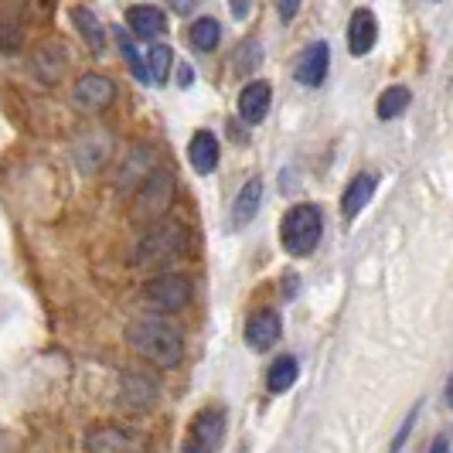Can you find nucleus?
Wrapping results in <instances>:
<instances>
[{"mask_svg":"<svg viewBox=\"0 0 453 453\" xmlns=\"http://www.w3.org/2000/svg\"><path fill=\"white\" fill-rule=\"evenodd\" d=\"M167 4H171V11H174V14H191L202 0H167Z\"/></svg>","mask_w":453,"mask_h":453,"instance_id":"nucleus-26","label":"nucleus"},{"mask_svg":"<svg viewBox=\"0 0 453 453\" xmlns=\"http://www.w3.org/2000/svg\"><path fill=\"white\" fill-rule=\"evenodd\" d=\"M259 204H263V181L252 178V181L242 184V191L235 195V204H232V226H250L252 219H256V211H259Z\"/></svg>","mask_w":453,"mask_h":453,"instance_id":"nucleus-16","label":"nucleus"},{"mask_svg":"<svg viewBox=\"0 0 453 453\" xmlns=\"http://www.w3.org/2000/svg\"><path fill=\"white\" fill-rule=\"evenodd\" d=\"M372 195H375V178H372V174H355V178H351V184L344 188V198H341V215H344V219H355L365 204L372 202Z\"/></svg>","mask_w":453,"mask_h":453,"instance_id":"nucleus-15","label":"nucleus"},{"mask_svg":"<svg viewBox=\"0 0 453 453\" xmlns=\"http://www.w3.org/2000/svg\"><path fill=\"white\" fill-rule=\"evenodd\" d=\"M409 103H412V92H409L406 86H388V89L379 96L375 113H379V119H395L399 113H406Z\"/></svg>","mask_w":453,"mask_h":453,"instance_id":"nucleus-20","label":"nucleus"},{"mask_svg":"<svg viewBox=\"0 0 453 453\" xmlns=\"http://www.w3.org/2000/svg\"><path fill=\"white\" fill-rule=\"evenodd\" d=\"M184 252H188L184 226L171 222V219H160V222H150V228L140 235L134 259L136 266H167V263H178Z\"/></svg>","mask_w":453,"mask_h":453,"instance_id":"nucleus-2","label":"nucleus"},{"mask_svg":"<svg viewBox=\"0 0 453 453\" xmlns=\"http://www.w3.org/2000/svg\"><path fill=\"white\" fill-rule=\"evenodd\" d=\"M443 395H447V406L453 409V375L447 379V392H443Z\"/></svg>","mask_w":453,"mask_h":453,"instance_id":"nucleus-30","label":"nucleus"},{"mask_svg":"<svg viewBox=\"0 0 453 453\" xmlns=\"http://www.w3.org/2000/svg\"><path fill=\"white\" fill-rule=\"evenodd\" d=\"M72 21H75V27H79V35H82V42L89 45V51H103V45H106V27L96 21V14H92L89 7H75L72 11Z\"/></svg>","mask_w":453,"mask_h":453,"instance_id":"nucleus-19","label":"nucleus"},{"mask_svg":"<svg viewBox=\"0 0 453 453\" xmlns=\"http://www.w3.org/2000/svg\"><path fill=\"white\" fill-rule=\"evenodd\" d=\"M327 68H331V48L324 42H314V45L303 48L300 58H296V82L318 89L324 82V75H327Z\"/></svg>","mask_w":453,"mask_h":453,"instance_id":"nucleus-10","label":"nucleus"},{"mask_svg":"<svg viewBox=\"0 0 453 453\" xmlns=\"http://www.w3.org/2000/svg\"><path fill=\"white\" fill-rule=\"evenodd\" d=\"M188 38H191V45L198 48V51H211V48L219 45V38H222V24L215 21V18H198L188 27Z\"/></svg>","mask_w":453,"mask_h":453,"instance_id":"nucleus-21","label":"nucleus"},{"mask_svg":"<svg viewBox=\"0 0 453 453\" xmlns=\"http://www.w3.org/2000/svg\"><path fill=\"white\" fill-rule=\"evenodd\" d=\"M430 453H450V436H436V440H433V447H430Z\"/></svg>","mask_w":453,"mask_h":453,"instance_id":"nucleus-28","label":"nucleus"},{"mask_svg":"<svg viewBox=\"0 0 453 453\" xmlns=\"http://www.w3.org/2000/svg\"><path fill=\"white\" fill-rule=\"evenodd\" d=\"M296 375H300V365H296L294 355H280V358L270 365V372H266V388H270V395H283V392L296 382Z\"/></svg>","mask_w":453,"mask_h":453,"instance_id":"nucleus-18","label":"nucleus"},{"mask_svg":"<svg viewBox=\"0 0 453 453\" xmlns=\"http://www.w3.org/2000/svg\"><path fill=\"white\" fill-rule=\"evenodd\" d=\"M127 344L134 348L143 362L157 365V368H178L184 358V338L181 331L167 320L154 318H134L127 324Z\"/></svg>","mask_w":453,"mask_h":453,"instance_id":"nucleus-1","label":"nucleus"},{"mask_svg":"<svg viewBox=\"0 0 453 453\" xmlns=\"http://www.w3.org/2000/svg\"><path fill=\"white\" fill-rule=\"evenodd\" d=\"M379 42V21H375V14L372 11H355L351 14V21H348V51L351 55H368L372 48Z\"/></svg>","mask_w":453,"mask_h":453,"instance_id":"nucleus-12","label":"nucleus"},{"mask_svg":"<svg viewBox=\"0 0 453 453\" xmlns=\"http://www.w3.org/2000/svg\"><path fill=\"white\" fill-rule=\"evenodd\" d=\"M283 334V320L276 311H256L246 324V341H250L252 351H270L273 344Z\"/></svg>","mask_w":453,"mask_h":453,"instance_id":"nucleus-11","label":"nucleus"},{"mask_svg":"<svg viewBox=\"0 0 453 453\" xmlns=\"http://www.w3.org/2000/svg\"><path fill=\"white\" fill-rule=\"evenodd\" d=\"M86 453H147L150 440L140 430H127V426H92L86 433Z\"/></svg>","mask_w":453,"mask_h":453,"instance_id":"nucleus-6","label":"nucleus"},{"mask_svg":"<svg viewBox=\"0 0 453 453\" xmlns=\"http://www.w3.org/2000/svg\"><path fill=\"white\" fill-rule=\"evenodd\" d=\"M320 208L318 204H294L280 222V242L290 256H311L320 242Z\"/></svg>","mask_w":453,"mask_h":453,"instance_id":"nucleus-3","label":"nucleus"},{"mask_svg":"<svg viewBox=\"0 0 453 453\" xmlns=\"http://www.w3.org/2000/svg\"><path fill=\"white\" fill-rule=\"evenodd\" d=\"M116 96V86L106 79V75H82L79 82H75V89H72V103L79 106V110H86V113H99V110H106L110 103H113Z\"/></svg>","mask_w":453,"mask_h":453,"instance_id":"nucleus-8","label":"nucleus"},{"mask_svg":"<svg viewBox=\"0 0 453 453\" xmlns=\"http://www.w3.org/2000/svg\"><path fill=\"white\" fill-rule=\"evenodd\" d=\"M116 42H119V51H123V58H127V65H130V72L136 75V82H154L150 79V65L136 55L134 42H130V35L127 31H116Z\"/></svg>","mask_w":453,"mask_h":453,"instance_id":"nucleus-22","label":"nucleus"},{"mask_svg":"<svg viewBox=\"0 0 453 453\" xmlns=\"http://www.w3.org/2000/svg\"><path fill=\"white\" fill-rule=\"evenodd\" d=\"M188 300H191V280L181 273H160L154 280H147L140 290V303L154 314H174Z\"/></svg>","mask_w":453,"mask_h":453,"instance_id":"nucleus-4","label":"nucleus"},{"mask_svg":"<svg viewBox=\"0 0 453 453\" xmlns=\"http://www.w3.org/2000/svg\"><path fill=\"white\" fill-rule=\"evenodd\" d=\"M280 4V18L283 21H294V14H296V7H300V0H276Z\"/></svg>","mask_w":453,"mask_h":453,"instance_id":"nucleus-25","label":"nucleus"},{"mask_svg":"<svg viewBox=\"0 0 453 453\" xmlns=\"http://www.w3.org/2000/svg\"><path fill=\"white\" fill-rule=\"evenodd\" d=\"M157 399H160V388L150 375H143V372H123V379H119V403L123 406L134 409V412H143V409L154 406Z\"/></svg>","mask_w":453,"mask_h":453,"instance_id":"nucleus-9","label":"nucleus"},{"mask_svg":"<svg viewBox=\"0 0 453 453\" xmlns=\"http://www.w3.org/2000/svg\"><path fill=\"white\" fill-rule=\"evenodd\" d=\"M222 436H226V412L219 406H208L191 419L181 453H215L222 447Z\"/></svg>","mask_w":453,"mask_h":453,"instance_id":"nucleus-7","label":"nucleus"},{"mask_svg":"<svg viewBox=\"0 0 453 453\" xmlns=\"http://www.w3.org/2000/svg\"><path fill=\"white\" fill-rule=\"evenodd\" d=\"M147 65H150V79H154L157 86H164L167 75H171V65H174V51L167 45H154L150 55H147Z\"/></svg>","mask_w":453,"mask_h":453,"instance_id":"nucleus-23","label":"nucleus"},{"mask_svg":"<svg viewBox=\"0 0 453 453\" xmlns=\"http://www.w3.org/2000/svg\"><path fill=\"white\" fill-rule=\"evenodd\" d=\"M191 82H195V68H191V65H181V68H178V86H181V89H188Z\"/></svg>","mask_w":453,"mask_h":453,"instance_id":"nucleus-27","label":"nucleus"},{"mask_svg":"<svg viewBox=\"0 0 453 453\" xmlns=\"http://www.w3.org/2000/svg\"><path fill=\"white\" fill-rule=\"evenodd\" d=\"M127 24L136 38H157L160 31L167 27V18L160 14L157 7H130L127 11Z\"/></svg>","mask_w":453,"mask_h":453,"instance_id":"nucleus-17","label":"nucleus"},{"mask_svg":"<svg viewBox=\"0 0 453 453\" xmlns=\"http://www.w3.org/2000/svg\"><path fill=\"white\" fill-rule=\"evenodd\" d=\"M171 202H174V178H171V171L154 167L150 178L136 188L134 219H140V222H160L164 211L171 208Z\"/></svg>","mask_w":453,"mask_h":453,"instance_id":"nucleus-5","label":"nucleus"},{"mask_svg":"<svg viewBox=\"0 0 453 453\" xmlns=\"http://www.w3.org/2000/svg\"><path fill=\"white\" fill-rule=\"evenodd\" d=\"M416 416H419V406H412V412L406 416V423L399 426V433H395V440H392V450L388 453H403V443H406V436L412 433V423H416Z\"/></svg>","mask_w":453,"mask_h":453,"instance_id":"nucleus-24","label":"nucleus"},{"mask_svg":"<svg viewBox=\"0 0 453 453\" xmlns=\"http://www.w3.org/2000/svg\"><path fill=\"white\" fill-rule=\"evenodd\" d=\"M246 11H250L246 0H235V4H232V14H235V18H246Z\"/></svg>","mask_w":453,"mask_h":453,"instance_id":"nucleus-29","label":"nucleus"},{"mask_svg":"<svg viewBox=\"0 0 453 453\" xmlns=\"http://www.w3.org/2000/svg\"><path fill=\"white\" fill-rule=\"evenodd\" d=\"M270 103H273L270 82L256 79V82H250L246 89L239 92V116H242L246 123H263L266 113H270Z\"/></svg>","mask_w":453,"mask_h":453,"instance_id":"nucleus-13","label":"nucleus"},{"mask_svg":"<svg viewBox=\"0 0 453 453\" xmlns=\"http://www.w3.org/2000/svg\"><path fill=\"white\" fill-rule=\"evenodd\" d=\"M188 160L198 174H211L219 167V136L211 130H198L188 143Z\"/></svg>","mask_w":453,"mask_h":453,"instance_id":"nucleus-14","label":"nucleus"}]
</instances>
